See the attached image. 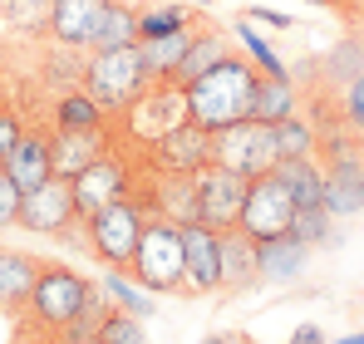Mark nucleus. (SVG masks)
Returning <instances> with one entry per match:
<instances>
[{"instance_id":"obj_47","label":"nucleus","mask_w":364,"mask_h":344,"mask_svg":"<svg viewBox=\"0 0 364 344\" xmlns=\"http://www.w3.org/2000/svg\"><path fill=\"white\" fill-rule=\"evenodd\" d=\"M94 344H99V340H94Z\"/></svg>"},{"instance_id":"obj_43","label":"nucleus","mask_w":364,"mask_h":344,"mask_svg":"<svg viewBox=\"0 0 364 344\" xmlns=\"http://www.w3.org/2000/svg\"><path fill=\"white\" fill-rule=\"evenodd\" d=\"M335 344H364V330H360V335H350V340H335Z\"/></svg>"},{"instance_id":"obj_8","label":"nucleus","mask_w":364,"mask_h":344,"mask_svg":"<svg viewBox=\"0 0 364 344\" xmlns=\"http://www.w3.org/2000/svg\"><path fill=\"white\" fill-rule=\"evenodd\" d=\"M246 192H251V177L222 168V163L202 168V172H197V222H202L207 231H217V236L237 231V227H242Z\"/></svg>"},{"instance_id":"obj_31","label":"nucleus","mask_w":364,"mask_h":344,"mask_svg":"<svg viewBox=\"0 0 364 344\" xmlns=\"http://www.w3.org/2000/svg\"><path fill=\"white\" fill-rule=\"evenodd\" d=\"M237 40L246 45V55H251V64L261 69V79H291V74H286V64H281V55H276V50H271L251 25H237Z\"/></svg>"},{"instance_id":"obj_5","label":"nucleus","mask_w":364,"mask_h":344,"mask_svg":"<svg viewBox=\"0 0 364 344\" xmlns=\"http://www.w3.org/2000/svg\"><path fill=\"white\" fill-rule=\"evenodd\" d=\"M148 227V212L128 197V202H114L94 217H84V246L109 266V271H128L133 251H138V236Z\"/></svg>"},{"instance_id":"obj_30","label":"nucleus","mask_w":364,"mask_h":344,"mask_svg":"<svg viewBox=\"0 0 364 344\" xmlns=\"http://www.w3.org/2000/svg\"><path fill=\"white\" fill-rule=\"evenodd\" d=\"M355 74H364V40H340V45L325 55V79L345 89Z\"/></svg>"},{"instance_id":"obj_29","label":"nucleus","mask_w":364,"mask_h":344,"mask_svg":"<svg viewBox=\"0 0 364 344\" xmlns=\"http://www.w3.org/2000/svg\"><path fill=\"white\" fill-rule=\"evenodd\" d=\"M187 25H197V20H187V10L182 5H158V10H138V40H163V35H178Z\"/></svg>"},{"instance_id":"obj_26","label":"nucleus","mask_w":364,"mask_h":344,"mask_svg":"<svg viewBox=\"0 0 364 344\" xmlns=\"http://www.w3.org/2000/svg\"><path fill=\"white\" fill-rule=\"evenodd\" d=\"M276 148H281V163H296V158H320V133H315L301 114H291L286 123H276Z\"/></svg>"},{"instance_id":"obj_14","label":"nucleus","mask_w":364,"mask_h":344,"mask_svg":"<svg viewBox=\"0 0 364 344\" xmlns=\"http://www.w3.org/2000/svg\"><path fill=\"white\" fill-rule=\"evenodd\" d=\"M182 246H187V290H197V295L222 290V236L207 231L202 222H187Z\"/></svg>"},{"instance_id":"obj_19","label":"nucleus","mask_w":364,"mask_h":344,"mask_svg":"<svg viewBox=\"0 0 364 344\" xmlns=\"http://www.w3.org/2000/svg\"><path fill=\"white\" fill-rule=\"evenodd\" d=\"M276 177L286 182V192L296 197V212L325 207V163L320 158H296V163H276Z\"/></svg>"},{"instance_id":"obj_24","label":"nucleus","mask_w":364,"mask_h":344,"mask_svg":"<svg viewBox=\"0 0 364 344\" xmlns=\"http://www.w3.org/2000/svg\"><path fill=\"white\" fill-rule=\"evenodd\" d=\"M310 261V246H301L296 236H276L261 246V281H296Z\"/></svg>"},{"instance_id":"obj_27","label":"nucleus","mask_w":364,"mask_h":344,"mask_svg":"<svg viewBox=\"0 0 364 344\" xmlns=\"http://www.w3.org/2000/svg\"><path fill=\"white\" fill-rule=\"evenodd\" d=\"M0 15H5L20 35H50L55 0H0Z\"/></svg>"},{"instance_id":"obj_42","label":"nucleus","mask_w":364,"mask_h":344,"mask_svg":"<svg viewBox=\"0 0 364 344\" xmlns=\"http://www.w3.org/2000/svg\"><path fill=\"white\" fill-rule=\"evenodd\" d=\"M345 10H355V15H364V0H345Z\"/></svg>"},{"instance_id":"obj_9","label":"nucleus","mask_w":364,"mask_h":344,"mask_svg":"<svg viewBox=\"0 0 364 344\" xmlns=\"http://www.w3.org/2000/svg\"><path fill=\"white\" fill-rule=\"evenodd\" d=\"M291 222H296V197L286 192V182L276 172L266 177H251V192H246L242 207V231L251 241H276V236H291Z\"/></svg>"},{"instance_id":"obj_13","label":"nucleus","mask_w":364,"mask_h":344,"mask_svg":"<svg viewBox=\"0 0 364 344\" xmlns=\"http://www.w3.org/2000/svg\"><path fill=\"white\" fill-rule=\"evenodd\" d=\"M5 177L20 187V192H35V187H45L50 177H55V153H50V133L45 128H25L20 133V143L10 148V158H5Z\"/></svg>"},{"instance_id":"obj_33","label":"nucleus","mask_w":364,"mask_h":344,"mask_svg":"<svg viewBox=\"0 0 364 344\" xmlns=\"http://www.w3.org/2000/svg\"><path fill=\"white\" fill-rule=\"evenodd\" d=\"M330 222H335V217H330L325 207L296 212V222H291V236H296L301 246H310V251H315V246H325V241H330Z\"/></svg>"},{"instance_id":"obj_16","label":"nucleus","mask_w":364,"mask_h":344,"mask_svg":"<svg viewBox=\"0 0 364 344\" xmlns=\"http://www.w3.org/2000/svg\"><path fill=\"white\" fill-rule=\"evenodd\" d=\"M40 266H45V261L0 246V315H15V320H20V315L30 310V295H35V281H40Z\"/></svg>"},{"instance_id":"obj_34","label":"nucleus","mask_w":364,"mask_h":344,"mask_svg":"<svg viewBox=\"0 0 364 344\" xmlns=\"http://www.w3.org/2000/svg\"><path fill=\"white\" fill-rule=\"evenodd\" d=\"M99 344H148L143 320L128 315V310H109V320H104V330H99Z\"/></svg>"},{"instance_id":"obj_46","label":"nucleus","mask_w":364,"mask_h":344,"mask_svg":"<svg viewBox=\"0 0 364 344\" xmlns=\"http://www.w3.org/2000/svg\"><path fill=\"white\" fill-rule=\"evenodd\" d=\"M197 5H212V0H197Z\"/></svg>"},{"instance_id":"obj_35","label":"nucleus","mask_w":364,"mask_h":344,"mask_svg":"<svg viewBox=\"0 0 364 344\" xmlns=\"http://www.w3.org/2000/svg\"><path fill=\"white\" fill-rule=\"evenodd\" d=\"M340 118H345L355 133H364V74H355V79L340 89Z\"/></svg>"},{"instance_id":"obj_45","label":"nucleus","mask_w":364,"mask_h":344,"mask_svg":"<svg viewBox=\"0 0 364 344\" xmlns=\"http://www.w3.org/2000/svg\"><path fill=\"white\" fill-rule=\"evenodd\" d=\"M0 84H5V64H0Z\"/></svg>"},{"instance_id":"obj_4","label":"nucleus","mask_w":364,"mask_h":344,"mask_svg":"<svg viewBox=\"0 0 364 344\" xmlns=\"http://www.w3.org/2000/svg\"><path fill=\"white\" fill-rule=\"evenodd\" d=\"M99 295L94 281H84L79 271H69V266H40V281H35V295H30V310H25V320H35V330L40 335H55L60 340L64 325L89 305Z\"/></svg>"},{"instance_id":"obj_15","label":"nucleus","mask_w":364,"mask_h":344,"mask_svg":"<svg viewBox=\"0 0 364 344\" xmlns=\"http://www.w3.org/2000/svg\"><path fill=\"white\" fill-rule=\"evenodd\" d=\"M109 148H114V128H109V123H104V128H89V133H60V128H50L55 177H69V182L89 168V163H99Z\"/></svg>"},{"instance_id":"obj_2","label":"nucleus","mask_w":364,"mask_h":344,"mask_svg":"<svg viewBox=\"0 0 364 344\" xmlns=\"http://www.w3.org/2000/svg\"><path fill=\"white\" fill-rule=\"evenodd\" d=\"M84 89L94 94V104L109 118H123L143 104V94L153 89L148 69H143V50L123 45V50H94L84 64Z\"/></svg>"},{"instance_id":"obj_36","label":"nucleus","mask_w":364,"mask_h":344,"mask_svg":"<svg viewBox=\"0 0 364 344\" xmlns=\"http://www.w3.org/2000/svg\"><path fill=\"white\" fill-rule=\"evenodd\" d=\"M20 212H25V192L0 172V231H5V227H20Z\"/></svg>"},{"instance_id":"obj_22","label":"nucleus","mask_w":364,"mask_h":344,"mask_svg":"<svg viewBox=\"0 0 364 344\" xmlns=\"http://www.w3.org/2000/svg\"><path fill=\"white\" fill-rule=\"evenodd\" d=\"M187 45H192V25L178 30V35H163V40H138L148 79H153V84H173V79H178L182 55H187Z\"/></svg>"},{"instance_id":"obj_10","label":"nucleus","mask_w":364,"mask_h":344,"mask_svg":"<svg viewBox=\"0 0 364 344\" xmlns=\"http://www.w3.org/2000/svg\"><path fill=\"white\" fill-rule=\"evenodd\" d=\"M202 168H212V133L178 118L173 128L148 138V172H187L197 177Z\"/></svg>"},{"instance_id":"obj_39","label":"nucleus","mask_w":364,"mask_h":344,"mask_svg":"<svg viewBox=\"0 0 364 344\" xmlns=\"http://www.w3.org/2000/svg\"><path fill=\"white\" fill-rule=\"evenodd\" d=\"M291 344H325V335H320V325H301V330L291 335Z\"/></svg>"},{"instance_id":"obj_6","label":"nucleus","mask_w":364,"mask_h":344,"mask_svg":"<svg viewBox=\"0 0 364 344\" xmlns=\"http://www.w3.org/2000/svg\"><path fill=\"white\" fill-rule=\"evenodd\" d=\"M212 163L242 172V177H266L281 163V148H276V128L271 123H256V118H242L222 133H212Z\"/></svg>"},{"instance_id":"obj_11","label":"nucleus","mask_w":364,"mask_h":344,"mask_svg":"<svg viewBox=\"0 0 364 344\" xmlns=\"http://www.w3.org/2000/svg\"><path fill=\"white\" fill-rule=\"evenodd\" d=\"M325 212L330 217L364 212V153L345 148L340 138L325 143Z\"/></svg>"},{"instance_id":"obj_32","label":"nucleus","mask_w":364,"mask_h":344,"mask_svg":"<svg viewBox=\"0 0 364 344\" xmlns=\"http://www.w3.org/2000/svg\"><path fill=\"white\" fill-rule=\"evenodd\" d=\"M104 295H109V305L114 310H128V315H153V300H143V286L133 290L128 281H123V271H109V281H104Z\"/></svg>"},{"instance_id":"obj_28","label":"nucleus","mask_w":364,"mask_h":344,"mask_svg":"<svg viewBox=\"0 0 364 344\" xmlns=\"http://www.w3.org/2000/svg\"><path fill=\"white\" fill-rule=\"evenodd\" d=\"M109 310H114V305H109V295H104V286H99V295H94V300L64 325L60 340L64 344H94V340H99V330H104V320H109Z\"/></svg>"},{"instance_id":"obj_3","label":"nucleus","mask_w":364,"mask_h":344,"mask_svg":"<svg viewBox=\"0 0 364 344\" xmlns=\"http://www.w3.org/2000/svg\"><path fill=\"white\" fill-rule=\"evenodd\" d=\"M133 286H143L148 295H173L187 286V246H182V227L168 217H148V227L138 236V251L128 261Z\"/></svg>"},{"instance_id":"obj_7","label":"nucleus","mask_w":364,"mask_h":344,"mask_svg":"<svg viewBox=\"0 0 364 344\" xmlns=\"http://www.w3.org/2000/svg\"><path fill=\"white\" fill-rule=\"evenodd\" d=\"M138 177L143 172L133 168V158L123 148H109L99 163H89L74 177V207H79V217H94V212H104L114 202H128L133 187H138Z\"/></svg>"},{"instance_id":"obj_21","label":"nucleus","mask_w":364,"mask_h":344,"mask_svg":"<svg viewBox=\"0 0 364 344\" xmlns=\"http://www.w3.org/2000/svg\"><path fill=\"white\" fill-rule=\"evenodd\" d=\"M50 123H55L60 133H89V128H104L109 114H104V109L94 104V94L79 84V89L55 94V114H50Z\"/></svg>"},{"instance_id":"obj_12","label":"nucleus","mask_w":364,"mask_h":344,"mask_svg":"<svg viewBox=\"0 0 364 344\" xmlns=\"http://www.w3.org/2000/svg\"><path fill=\"white\" fill-rule=\"evenodd\" d=\"M69 222H84L79 207H74V182H69V177H50L45 187L25 192V212H20V227H25V231L64 236Z\"/></svg>"},{"instance_id":"obj_20","label":"nucleus","mask_w":364,"mask_h":344,"mask_svg":"<svg viewBox=\"0 0 364 344\" xmlns=\"http://www.w3.org/2000/svg\"><path fill=\"white\" fill-rule=\"evenodd\" d=\"M232 55V45H227V35L217 30V25H202V30H192V45H187V55H182L178 64V89H187L197 74H207L212 64H222V59Z\"/></svg>"},{"instance_id":"obj_44","label":"nucleus","mask_w":364,"mask_h":344,"mask_svg":"<svg viewBox=\"0 0 364 344\" xmlns=\"http://www.w3.org/2000/svg\"><path fill=\"white\" fill-rule=\"evenodd\" d=\"M310 5H340V10H345V0H310Z\"/></svg>"},{"instance_id":"obj_41","label":"nucleus","mask_w":364,"mask_h":344,"mask_svg":"<svg viewBox=\"0 0 364 344\" xmlns=\"http://www.w3.org/2000/svg\"><path fill=\"white\" fill-rule=\"evenodd\" d=\"M237 335H212V340H202V344H232Z\"/></svg>"},{"instance_id":"obj_25","label":"nucleus","mask_w":364,"mask_h":344,"mask_svg":"<svg viewBox=\"0 0 364 344\" xmlns=\"http://www.w3.org/2000/svg\"><path fill=\"white\" fill-rule=\"evenodd\" d=\"M301 109V99H296V84L291 79H261L256 84V104H251V118L256 123H286V118Z\"/></svg>"},{"instance_id":"obj_18","label":"nucleus","mask_w":364,"mask_h":344,"mask_svg":"<svg viewBox=\"0 0 364 344\" xmlns=\"http://www.w3.org/2000/svg\"><path fill=\"white\" fill-rule=\"evenodd\" d=\"M261 281V241H251L242 227L222 236V290H251Z\"/></svg>"},{"instance_id":"obj_40","label":"nucleus","mask_w":364,"mask_h":344,"mask_svg":"<svg viewBox=\"0 0 364 344\" xmlns=\"http://www.w3.org/2000/svg\"><path fill=\"white\" fill-rule=\"evenodd\" d=\"M15 344H50V340H45V335H35V340H30V330H20V335H15Z\"/></svg>"},{"instance_id":"obj_37","label":"nucleus","mask_w":364,"mask_h":344,"mask_svg":"<svg viewBox=\"0 0 364 344\" xmlns=\"http://www.w3.org/2000/svg\"><path fill=\"white\" fill-rule=\"evenodd\" d=\"M20 133H25V123H20V114H15L10 104H0V168H5L10 148L20 143Z\"/></svg>"},{"instance_id":"obj_23","label":"nucleus","mask_w":364,"mask_h":344,"mask_svg":"<svg viewBox=\"0 0 364 344\" xmlns=\"http://www.w3.org/2000/svg\"><path fill=\"white\" fill-rule=\"evenodd\" d=\"M123 45H138V10L128 0H109L104 15H99V25H94L89 55L94 50H123Z\"/></svg>"},{"instance_id":"obj_38","label":"nucleus","mask_w":364,"mask_h":344,"mask_svg":"<svg viewBox=\"0 0 364 344\" xmlns=\"http://www.w3.org/2000/svg\"><path fill=\"white\" fill-rule=\"evenodd\" d=\"M246 20H261V25H271V30H291V25H296L286 10H266V5H251V10H246Z\"/></svg>"},{"instance_id":"obj_17","label":"nucleus","mask_w":364,"mask_h":344,"mask_svg":"<svg viewBox=\"0 0 364 344\" xmlns=\"http://www.w3.org/2000/svg\"><path fill=\"white\" fill-rule=\"evenodd\" d=\"M109 0H55V20H50V40L64 50H89L94 45V25L104 15Z\"/></svg>"},{"instance_id":"obj_1","label":"nucleus","mask_w":364,"mask_h":344,"mask_svg":"<svg viewBox=\"0 0 364 344\" xmlns=\"http://www.w3.org/2000/svg\"><path fill=\"white\" fill-rule=\"evenodd\" d=\"M256 84H261V69L246 55H227L222 64H212L207 74H197L182 89V118L207 128V133H222V128L251 118Z\"/></svg>"}]
</instances>
